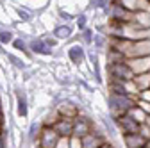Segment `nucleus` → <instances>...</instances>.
Returning <instances> with one entry per match:
<instances>
[{"instance_id": "nucleus-1", "label": "nucleus", "mask_w": 150, "mask_h": 148, "mask_svg": "<svg viewBox=\"0 0 150 148\" xmlns=\"http://www.w3.org/2000/svg\"><path fill=\"white\" fill-rule=\"evenodd\" d=\"M136 100L138 97H130V95H118V93H109V113H111V118L116 120L123 114H127L130 109L136 105Z\"/></svg>"}, {"instance_id": "nucleus-2", "label": "nucleus", "mask_w": 150, "mask_h": 148, "mask_svg": "<svg viewBox=\"0 0 150 148\" xmlns=\"http://www.w3.org/2000/svg\"><path fill=\"white\" fill-rule=\"evenodd\" d=\"M107 73L111 75V80H118V82H127V80H132L134 73L132 70L129 68L127 59L118 61V63H111L107 64Z\"/></svg>"}, {"instance_id": "nucleus-3", "label": "nucleus", "mask_w": 150, "mask_h": 148, "mask_svg": "<svg viewBox=\"0 0 150 148\" xmlns=\"http://www.w3.org/2000/svg\"><path fill=\"white\" fill-rule=\"evenodd\" d=\"M93 127H95V125H93V121H91L89 118L77 114V116L73 118V130H71V136L82 139L86 134H89V132L93 130Z\"/></svg>"}, {"instance_id": "nucleus-4", "label": "nucleus", "mask_w": 150, "mask_h": 148, "mask_svg": "<svg viewBox=\"0 0 150 148\" xmlns=\"http://www.w3.org/2000/svg\"><path fill=\"white\" fill-rule=\"evenodd\" d=\"M57 139H59V136L55 134V130H54L52 127H41L36 144L40 146V148H55Z\"/></svg>"}, {"instance_id": "nucleus-5", "label": "nucleus", "mask_w": 150, "mask_h": 148, "mask_svg": "<svg viewBox=\"0 0 150 148\" xmlns=\"http://www.w3.org/2000/svg\"><path fill=\"white\" fill-rule=\"evenodd\" d=\"M115 123H116V128L122 132V136L123 134H138V130H139V123H136L129 114H123V116L116 118Z\"/></svg>"}, {"instance_id": "nucleus-6", "label": "nucleus", "mask_w": 150, "mask_h": 148, "mask_svg": "<svg viewBox=\"0 0 150 148\" xmlns=\"http://www.w3.org/2000/svg\"><path fill=\"white\" fill-rule=\"evenodd\" d=\"M81 143H82V148H100V146H104L107 143V137L102 132H97L95 127H93V130L89 134H86L81 139Z\"/></svg>"}, {"instance_id": "nucleus-7", "label": "nucleus", "mask_w": 150, "mask_h": 148, "mask_svg": "<svg viewBox=\"0 0 150 148\" xmlns=\"http://www.w3.org/2000/svg\"><path fill=\"white\" fill-rule=\"evenodd\" d=\"M115 4H120L130 13H138V11H148L150 13V0H111Z\"/></svg>"}, {"instance_id": "nucleus-8", "label": "nucleus", "mask_w": 150, "mask_h": 148, "mask_svg": "<svg viewBox=\"0 0 150 148\" xmlns=\"http://www.w3.org/2000/svg\"><path fill=\"white\" fill-rule=\"evenodd\" d=\"M129 68L132 70L134 75H139V73H150V55L146 57H134V59H127Z\"/></svg>"}, {"instance_id": "nucleus-9", "label": "nucleus", "mask_w": 150, "mask_h": 148, "mask_svg": "<svg viewBox=\"0 0 150 148\" xmlns=\"http://www.w3.org/2000/svg\"><path fill=\"white\" fill-rule=\"evenodd\" d=\"M54 130L59 137H70L71 136V130H73V120L71 118H63L59 116V120L54 123Z\"/></svg>"}, {"instance_id": "nucleus-10", "label": "nucleus", "mask_w": 150, "mask_h": 148, "mask_svg": "<svg viewBox=\"0 0 150 148\" xmlns=\"http://www.w3.org/2000/svg\"><path fill=\"white\" fill-rule=\"evenodd\" d=\"M55 111H57V114L63 116V118H75L79 114V107L75 105L71 100H61L57 105H55Z\"/></svg>"}, {"instance_id": "nucleus-11", "label": "nucleus", "mask_w": 150, "mask_h": 148, "mask_svg": "<svg viewBox=\"0 0 150 148\" xmlns=\"http://www.w3.org/2000/svg\"><path fill=\"white\" fill-rule=\"evenodd\" d=\"M27 47H29V52H32V54H38V55H52V48H48L45 43H43V39L41 38H32L29 43H27Z\"/></svg>"}, {"instance_id": "nucleus-12", "label": "nucleus", "mask_w": 150, "mask_h": 148, "mask_svg": "<svg viewBox=\"0 0 150 148\" xmlns=\"http://www.w3.org/2000/svg\"><path fill=\"white\" fill-rule=\"evenodd\" d=\"M68 59L73 63V64H82L84 59H86V52H84V47L82 45H71L66 52Z\"/></svg>"}, {"instance_id": "nucleus-13", "label": "nucleus", "mask_w": 150, "mask_h": 148, "mask_svg": "<svg viewBox=\"0 0 150 148\" xmlns=\"http://www.w3.org/2000/svg\"><path fill=\"white\" fill-rule=\"evenodd\" d=\"M16 114H18V118H27V114H29L27 98H25V95L20 89L16 91Z\"/></svg>"}, {"instance_id": "nucleus-14", "label": "nucleus", "mask_w": 150, "mask_h": 148, "mask_svg": "<svg viewBox=\"0 0 150 148\" xmlns=\"http://www.w3.org/2000/svg\"><path fill=\"white\" fill-rule=\"evenodd\" d=\"M146 139H143L139 134H123V144L127 148H143Z\"/></svg>"}, {"instance_id": "nucleus-15", "label": "nucleus", "mask_w": 150, "mask_h": 148, "mask_svg": "<svg viewBox=\"0 0 150 148\" xmlns=\"http://www.w3.org/2000/svg\"><path fill=\"white\" fill-rule=\"evenodd\" d=\"M41 120L40 121H32L30 125H29V130H27V136H25V141L27 143H30V144H34L36 141H38V136H40V130H41Z\"/></svg>"}, {"instance_id": "nucleus-16", "label": "nucleus", "mask_w": 150, "mask_h": 148, "mask_svg": "<svg viewBox=\"0 0 150 148\" xmlns=\"http://www.w3.org/2000/svg\"><path fill=\"white\" fill-rule=\"evenodd\" d=\"M132 82L139 91H145V89H150V73H139V75H134L132 77Z\"/></svg>"}, {"instance_id": "nucleus-17", "label": "nucleus", "mask_w": 150, "mask_h": 148, "mask_svg": "<svg viewBox=\"0 0 150 148\" xmlns=\"http://www.w3.org/2000/svg\"><path fill=\"white\" fill-rule=\"evenodd\" d=\"M52 34H54L55 39H68L71 36V27L70 25H57Z\"/></svg>"}, {"instance_id": "nucleus-18", "label": "nucleus", "mask_w": 150, "mask_h": 148, "mask_svg": "<svg viewBox=\"0 0 150 148\" xmlns=\"http://www.w3.org/2000/svg\"><path fill=\"white\" fill-rule=\"evenodd\" d=\"M127 114H129L130 118H132V120H134L136 123H139V125H143V123H145V118H146V114L143 113V111H141V109H139L138 105H134V107L130 109Z\"/></svg>"}, {"instance_id": "nucleus-19", "label": "nucleus", "mask_w": 150, "mask_h": 148, "mask_svg": "<svg viewBox=\"0 0 150 148\" xmlns=\"http://www.w3.org/2000/svg\"><path fill=\"white\" fill-rule=\"evenodd\" d=\"M59 120V114H57V111H52V113H48L47 116H45V120H41V125L43 127H54V123Z\"/></svg>"}, {"instance_id": "nucleus-20", "label": "nucleus", "mask_w": 150, "mask_h": 148, "mask_svg": "<svg viewBox=\"0 0 150 148\" xmlns=\"http://www.w3.org/2000/svg\"><path fill=\"white\" fill-rule=\"evenodd\" d=\"M11 45H13V48H14V50H18V52L29 54V47H27V41H23L22 38H14V39L11 41Z\"/></svg>"}, {"instance_id": "nucleus-21", "label": "nucleus", "mask_w": 150, "mask_h": 148, "mask_svg": "<svg viewBox=\"0 0 150 148\" xmlns=\"http://www.w3.org/2000/svg\"><path fill=\"white\" fill-rule=\"evenodd\" d=\"M7 55V59L11 61V64L14 66V68H18V70H25V63H23V59H20V57H16L14 54H6Z\"/></svg>"}, {"instance_id": "nucleus-22", "label": "nucleus", "mask_w": 150, "mask_h": 148, "mask_svg": "<svg viewBox=\"0 0 150 148\" xmlns=\"http://www.w3.org/2000/svg\"><path fill=\"white\" fill-rule=\"evenodd\" d=\"M14 39L11 30H0V45H9Z\"/></svg>"}, {"instance_id": "nucleus-23", "label": "nucleus", "mask_w": 150, "mask_h": 148, "mask_svg": "<svg viewBox=\"0 0 150 148\" xmlns=\"http://www.w3.org/2000/svg\"><path fill=\"white\" fill-rule=\"evenodd\" d=\"M93 43H95V50H102L105 47V38L102 34H93Z\"/></svg>"}, {"instance_id": "nucleus-24", "label": "nucleus", "mask_w": 150, "mask_h": 148, "mask_svg": "<svg viewBox=\"0 0 150 148\" xmlns=\"http://www.w3.org/2000/svg\"><path fill=\"white\" fill-rule=\"evenodd\" d=\"M16 14L20 16L22 22H30L32 20V14L27 11V9H22V7H16Z\"/></svg>"}, {"instance_id": "nucleus-25", "label": "nucleus", "mask_w": 150, "mask_h": 148, "mask_svg": "<svg viewBox=\"0 0 150 148\" xmlns=\"http://www.w3.org/2000/svg\"><path fill=\"white\" fill-rule=\"evenodd\" d=\"M93 34H95V32H93L91 29H84L82 30V39H84L86 45H91L93 43Z\"/></svg>"}, {"instance_id": "nucleus-26", "label": "nucleus", "mask_w": 150, "mask_h": 148, "mask_svg": "<svg viewBox=\"0 0 150 148\" xmlns=\"http://www.w3.org/2000/svg\"><path fill=\"white\" fill-rule=\"evenodd\" d=\"M138 134H139L143 139H146V141H148V139H150V127H146L145 123H143V125H139V130H138Z\"/></svg>"}, {"instance_id": "nucleus-27", "label": "nucleus", "mask_w": 150, "mask_h": 148, "mask_svg": "<svg viewBox=\"0 0 150 148\" xmlns=\"http://www.w3.org/2000/svg\"><path fill=\"white\" fill-rule=\"evenodd\" d=\"M136 105L143 111V113L148 116L150 114V102H143V100H136Z\"/></svg>"}, {"instance_id": "nucleus-28", "label": "nucleus", "mask_w": 150, "mask_h": 148, "mask_svg": "<svg viewBox=\"0 0 150 148\" xmlns=\"http://www.w3.org/2000/svg\"><path fill=\"white\" fill-rule=\"evenodd\" d=\"M41 39H43V43H45V45H47L48 48H54L55 45H57V39H55L54 36H52V38H50V36H43Z\"/></svg>"}, {"instance_id": "nucleus-29", "label": "nucleus", "mask_w": 150, "mask_h": 148, "mask_svg": "<svg viewBox=\"0 0 150 148\" xmlns=\"http://www.w3.org/2000/svg\"><path fill=\"white\" fill-rule=\"evenodd\" d=\"M86 22H88V16H86L84 13L77 16V27H79L81 30H84V29H86Z\"/></svg>"}, {"instance_id": "nucleus-30", "label": "nucleus", "mask_w": 150, "mask_h": 148, "mask_svg": "<svg viewBox=\"0 0 150 148\" xmlns=\"http://www.w3.org/2000/svg\"><path fill=\"white\" fill-rule=\"evenodd\" d=\"M55 148H70V137H59L55 143Z\"/></svg>"}, {"instance_id": "nucleus-31", "label": "nucleus", "mask_w": 150, "mask_h": 148, "mask_svg": "<svg viewBox=\"0 0 150 148\" xmlns=\"http://www.w3.org/2000/svg\"><path fill=\"white\" fill-rule=\"evenodd\" d=\"M70 148H82V143L79 137H75V136H70Z\"/></svg>"}, {"instance_id": "nucleus-32", "label": "nucleus", "mask_w": 150, "mask_h": 148, "mask_svg": "<svg viewBox=\"0 0 150 148\" xmlns=\"http://www.w3.org/2000/svg\"><path fill=\"white\" fill-rule=\"evenodd\" d=\"M138 100H143V102H150V89L139 91V93H138Z\"/></svg>"}, {"instance_id": "nucleus-33", "label": "nucleus", "mask_w": 150, "mask_h": 148, "mask_svg": "<svg viewBox=\"0 0 150 148\" xmlns=\"http://www.w3.org/2000/svg\"><path fill=\"white\" fill-rule=\"evenodd\" d=\"M6 132V121H4V114H2V111H0V134H4Z\"/></svg>"}, {"instance_id": "nucleus-34", "label": "nucleus", "mask_w": 150, "mask_h": 148, "mask_svg": "<svg viewBox=\"0 0 150 148\" xmlns=\"http://www.w3.org/2000/svg\"><path fill=\"white\" fill-rule=\"evenodd\" d=\"M59 16H61V18H64L66 22L73 20V14H70V13H64V11H59Z\"/></svg>"}, {"instance_id": "nucleus-35", "label": "nucleus", "mask_w": 150, "mask_h": 148, "mask_svg": "<svg viewBox=\"0 0 150 148\" xmlns=\"http://www.w3.org/2000/svg\"><path fill=\"white\" fill-rule=\"evenodd\" d=\"M102 6H105V0H93V7H95V9H98Z\"/></svg>"}, {"instance_id": "nucleus-36", "label": "nucleus", "mask_w": 150, "mask_h": 148, "mask_svg": "<svg viewBox=\"0 0 150 148\" xmlns=\"http://www.w3.org/2000/svg\"><path fill=\"white\" fill-rule=\"evenodd\" d=\"M145 125H146V127H150V114L145 118Z\"/></svg>"}, {"instance_id": "nucleus-37", "label": "nucleus", "mask_w": 150, "mask_h": 148, "mask_svg": "<svg viewBox=\"0 0 150 148\" xmlns=\"http://www.w3.org/2000/svg\"><path fill=\"white\" fill-rule=\"evenodd\" d=\"M100 148H112V146H111V144H109V141H107V143H105L104 146H100Z\"/></svg>"}, {"instance_id": "nucleus-38", "label": "nucleus", "mask_w": 150, "mask_h": 148, "mask_svg": "<svg viewBox=\"0 0 150 148\" xmlns=\"http://www.w3.org/2000/svg\"><path fill=\"white\" fill-rule=\"evenodd\" d=\"M0 54H2V55H6V54H7V52H6V50L2 48V45H0Z\"/></svg>"}, {"instance_id": "nucleus-39", "label": "nucleus", "mask_w": 150, "mask_h": 148, "mask_svg": "<svg viewBox=\"0 0 150 148\" xmlns=\"http://www.w3.org/2000/svg\"><path fill=\"white\" fill-rule=\"evenodd\" d=\"M145 148H150V139H148V141L145 143Z\"/></svg>"}, {"instance_id": "nucleus-40", "label": "nucleus", "mask_w": 150, "mask_h": 148, "mask_svg": "<svg viewBox=\"0 0 150 148\" xmlns=\"http://www.w3.org/2000/svg\"><path fill=\"white\" fill-rule=\"evenodd\" d=\"M0 111H2V109H0Z\"/></svg>"}, {"instance_id": "nucleus-41", "label": "nucleus", "mask_w": 150, "mask_h": 148, "mask_svg": "<svg viewBox=\"0 0 150 148\" xmlns=\"http://www.w3.org/2000/svg\"><path fill=\"white\" fill-rule=\"evenodd\" d=\"M143 148H145V146H143Z\"/></svg>"}]
</instances>
